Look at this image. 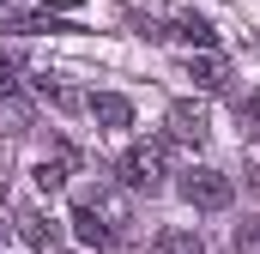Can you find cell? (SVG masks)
<instances>
[{
    "label": "cell",
    "mask_w": 260,
    "mask_h": 254,
    "mask_svg": "<svg viewBox=\"0 0 260 254\" xmlns=\"http://www.w3.org/2000/svg\"><path fill=\"white\" fill-rule=\"evenodd\" d=\"M115 176L139 194H157L164 188V176H170V151H164V139H133L127 151L115 157Z\"/></svg>",
    "instance_id": "6da1fadb"
},
{
    "label": "cell",
    "mask_w": 260,
    "mask_h": 254,
    "mask_svg": "<svg viewBox=\"0 0 260 254\" xmlns=\"http://www.w3.org/2000/svg\"><path fill=\"white\" fill-rule=\"evenodd\" d=\"M164 139H170V145H188V151H200V145L212 139L206 109H200V103H170V109H164Z\"/></svg>",
    "instance_id": "7a4b0ae2"
},
{
    "label": "cell",
    "mask_w": 260,
    "mask_h": 254,
    "mask_svg": "<svg viewBox=\"0 0 260 254\" xmlns=\"http://www.w3.org/2000/svg\"><path fill=\"white\" fill-rule=\"evenodd\" d=\"M230 194H236V188H230L224 170H188V176H182V200H188L194 212H224Z\"/></svg>",
    "instance_id": "3957f363"
},
{
    "label": "cell",
    "mask_w": 260,
    "mask_h": 254,
    "mask_svg": "<svg viewBox=\"0 0 260 254\" xmlns=\"http://www.w3.org/2000/svg\"><path fill=\"white\" fill-rule=\"evenodd\" d=\"M73 236H79L85 248H97V254H115V248H121V236L91 212V200H79V206H73Z\"/></svg>",
    "instance_id": "277c9868"
},
{
    "label": "cell",
    "mask_w": 260,
    "mask_h": 254,
    "mask_svg": "<svg viewBox=\"0 0 260 254\" xmlns=\"http://www.w3.org/2000/svg\"><path fill=\"white\" fill-rule=\"evenodd\" d=\"M85 109H91V121L103 127V133H121V127H133V103L121 97V91H91V97H85Z\"/></svg>",
    "instance_id": "5b68a950"
},
{
    "label": "cell",
    "mask_w": 260,
    "mask_h": 254,
    "mask_svg": "<svg viewBox=\"0 0 260 254\" xmlns=\"http://www.w3.org/2000/svg\"><path fill=\"white\" fill-rule=\"evenodd\" d=\"M182 73L194 79L200 91H224V85H230V61H224V55H212V49L188 55V61H182Z\"/></svg>",
    "instance_id": "8992f818"
},
{
    "label": "cell",
    "mask_w": 260,
    "mask_h": 254,
    "mask_svg": "<svg viewBox=\"0 0 260 254\" xmlns=\"http://www.w3.org/2000/svg\"><path fill=\"white\" fill-rule=\"evenodd\" d=\"M85 200H91V212H97V218H103V224H109L115 236H127L133 212H127V200H121L115 188H97V194H85Z\"/></svg>",
    "instance_id": "52a82bcc"
},
{
    "label": "cell",
    "mask_w": 260,
    "mask_h": 254,
    "mask_svg": "<svg viewBox=\"0 0 260 254\" xmlns=\"http://www.w3.org/2000/svg\"><path fill=\"white\" fill-rule=\"evenodd\" d=\"M67 170H73V151L55 145L49 157H37V170H30V176H37V188H43V194H61V188H67Z\"/></svg>",
    "instance_id": "ba28073f"
},
{
    "label": "cell",
    "mask_w": 260,
    "mask_h": 254,
    "mask_svg": "<svg viewBox=\"0 0 260 254\" xmlns=\"http://www.w3.org/2000/svg\"><path fill=\"white\" fill-rule=\"evenodd\" d=\"M18 230L30 236V248H43V254H55V248H61V230H55L49 218H37V212H24V218H18Z\"/></svg>",
    "instance_id": "9c48e42d"
},
{
    "label": "cell",
    "mask_w": 260,
    "mask_h": 254,
    "mask_svg": "<svg viewBox=\"0 0 260 254\" xmlns=\"http://www.w3.org/2000/svg\"><path fill=\"white\" fill-rule=\"evenodd\" d=\"M151 254H206V242H200V230H164Z\"/></svg>",
    "instance_id": "30bf717a"
},
{
    "label": "cell",
    "mask_w": 260,
    "mask_h": 254,
    "mask_svg": "<svg viewBox=\"0 0 260 254\" xmlns=\"http://www.w3.org/2000/svg\"><path fill=\"white\" fill-rule=\"evenodd\" d=\"M24 127H30V103H18V91H6V97H0V133L18 139Z\"/></svg>",
    "instance_id": "8fae6325"
},
{
    "label": "cell",
    "mask_w": 260,
    "mask_h": 254,
    "mask_svg": "<svg viewBox=\"0 0 260 254\" xmlns=\"http://www.w3.org/2000/svg\"><path fill=\"white\" fill-rule=\"evenodd\" d=\"M236 127H242V133H248V139L260 145V91H248V97H236Z\"/></svg>",
    "instance_id": "7c38bea8"
},
{
    "label": "cell",
    "mask_w": 260,
    "mask_h": 254,
    "mask_svg": "<svg viewBox=\"0 0 260 254\" xmlns=\"http://www.w3.org/2000/svg\"><path fill=\"white\" fill-rule=\"evenodd\" d=\"M230 254H260V218H242L236 236H230Z\"/></svg>",
    "instance_id": "4fadbf2b"
},
{
    "label": "cell",
    "mask_w": 260,
    "mask_h": 254,
    "mask_svg": "<svg viewBox=\"0 0 260 254\" xmlns=\"http://www.w3.org/2000/svg\"><path fill=\"white\" fill-rule=\"evenodd\" d=\"M37 97H49L55 109H79V103H85L79 91H67V85H49V79H37Z\"/></svg>",
    "instance_id": "5bb4252c"
},
{
    "label": "cell",
    "mask_w": 260,
    "mask_h": 254,
    "mask_svg": "<svg viewBox=\"0 0 260 254\" xmlns=\"http://www.w3.org/2000/svg\"><path fill=\"white\" fill-rule=\"evenodd\" d=\"M6 91H18V79H12V61H0V97Z\"/></svg>",
    "instance_id": "9a60e30c"
},
{
    "label": "cell",
    "mask_w": 260,
    "mask_h": 254,
    "mask_svg": "<svg viewBox=\"0 0 260 254\" xmlns=\"http://www.w3.org/2000/svg\"><path fill=\"white\" fill-rule=\"evenodd\" d=\"M0 242H6V224H0Z\"/></svg>",
    "instance_id": "2e32d148"
},
{
    "label": "cell",
    "mask_w": 260,
    "mask_h": 254,
    "mask_svg": "<svg viewBox=\"0 0 260 254\" xmlns=\"http://www.w3.org/2000/svg\"><path fill=\"white\" fill-rule=\"evenodd\" d=\"M0 6H6V0H0Z\"/></svg>",
    "instance_id": "e0dca14e"
}]
</instances>
